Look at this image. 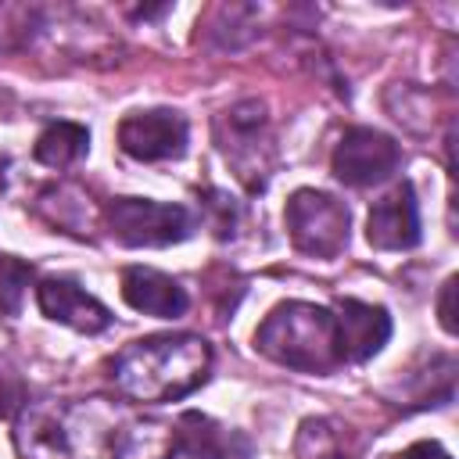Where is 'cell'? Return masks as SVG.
<instances>
[{
    "label": "cell",
    "instance_id": "6da1fadb",
    "mask_svg": "<svg viewBox=\"0 0 459 459\" xmlns=\"http://www.w3.org/2000/svg\"><path fill=\"white\" fill-rule=\"evenodd\" d=\"M133 437V416L108 398L25 402L14 423L22 459H126Z\"/></svg>",
    "mask_w": 459,
    "mask_h": 459
},
{
    "label": "cell",
    "instance_id": "7a4b0ae2",
    "mask_svg": "<svg viewBox=\"0 0 459 459\" xmlns=\"http://www.w3.org/2000/svg\"><path fill=\"white\" fill-rule=\"evenodd\" d=\"M212 373V344L197 333H154L126 344L111 362V380L129 402H179Z\"/></svg>",
    "mask_w": 459,
    "mask_h": 459
},
{
    "label": "cell",
    "instance_id": "3957f363",
    "mask_svg": "<svg viewBox=\"0 0 459 459\" xmlns=\"http://www.w3.org/2000/svg\"><path fill=\"white\" fill-rule=\"evenodd\" d=\"M255 348L298 373H333L344 366L333 308L312 301H283L276 305L262 326L255 330Z\"/></svg>",
    "mask_w": 459,
    "mask_h": 459
},
{
    "label": "cell",
    "instance_id": "277c9868",
    "mask_svg": "<svg viewBox=\"0 0 459 459\" xmlns=\"http://www.w3.org/2000/svg\"><path fill=\"white\" fill-rule=\"evenodd\" d=\"M283 219H287L290 244H294L301 255H312V258H337V255L348 247L351 215H348V204L337 201L333 194L301 186V190L290 194V201H287V208H283Z\"/></svg>",
    "mask_w": 459,
    "mask_h": 459
},
{
    "label": "cell",
    "instance_id": "5b68a950",
    "mask_svg": "<svg viewBox=\"0 0 459 459\" xmlns=\"http://www.w3.org/2000/svg\"><path fill=\"white\" fill-rule=\"evenodd\" d=\"M215 143L251 190L265 183L273 165V143H269V118L258 100H240L226 108L215 118Z\"/></svg>",
    "mask_w": 459,
    "mask_h": 459
},
{
    "label": "cell",
    "instance_id": "8992f818",
    "mask_svg": "<svg viewBox=\"0 0 459 459\" xmlns=\"http://www.w3.org/2000/svg\"><path fill=\"white\" fill-rule=\"evenodd\" d=\"M108 233L126 247H169L194 233V219L183 204H161L147 197H115L104 208Z\"/></svg>",
    "mask_w": 459,
    "mask_h": 459
},
{
    "label": "cell",
    "instance_id": "52a82bcc",
    "mask_svg": "<svg viewBox=\"0 0 459 459\" xmlns=\"http://www.w3.org/2000/svg\"><path fill=\"white\" fill-rule=\"evenodd\" d=\"M398 161H402V147L387 133L355 126L333 147L330 169L344 186H377L394 176Z\"/></svg>",
    "mask_w": 459,
    "mask_h": 459
},
{
    "label": "cell",
    "instance_id": "ba28073f",
    "mask_svg": "<svg viewBox=\"0 0 459 459\" xmlns=\"http://www.w3.org/2000/svg\"><path fill=\"white\" fill-rule=\"evenodd\" d=\"M186 118L169 108L133 111L118 126V147L136 161H169L186 151Z\"/></svg>",
    "mask_w": 459,
    "mask_h": 459
},
{
    "label": "cell",
    "instance_id": "9c48e42d",
    "mask_svg": "<svg viewBox=\"0 0 459 459\" xmlns=\"http://www.w3.org/2000/svg\"><path fill=\"white\" fill-rule=\"evenodd\" d=\"M366 240L377 251H409L420 244V208H416V190L409 179H402L391 194H384L369 208Z\"/></svg>",
    "mask_w": 459,
    "mask_h": 459
},
{
    "label": "cell",
    "instance_id": "30bf717a",
    "mask_svg": "<svg viewBox=\"0 0 459 459\" xmlns=\"http://www.w3.org/2000/svg\"><path fill=\"white\" fill-rule=\"evenodd\" d=\"M36 301H39V308H43L47 319H54L61 326H72L79 333H100V330L111 326V312L93 294H86L75 280H68V276H47V280H39Z\"/></svg>",
    "mask_w": 459,
    "mask_h": 459
},
{
    "label": "cell",
    "instance_id": "8fae6325",
    "mask_svg": "<svg viewBox=\"0 0 459 459\" xmlns=\"http://www.w3.org/2000/svg\"><path fill=\"white\" fill-rule=\"evenodd\" d=\"M337 319V341H341V359L344 362H366L373 359L387 337H391V316L380 305L341 298L333 308Z\"/></svg>",
    "mask_w": 459,
    "mask_h": 459
},
{
    "label": "cell",
    "instance_id": "7c38bea8",
    "mask_svg": "<svg viewBox=\"0 0 459 459\" xmlns=\"http://www.w3.org/2000/svg\"><path fill=\"white\" fill-rule=\"evenodd\" d=\"M122 298L129 308H136L143 316H158V319H179L190 305L186 290L172 276L147 269V265L122 269Z\"/></svg>",
    "mask_w": 459,
    "mask_h": 459
},
{
    "label": "cell",
    "instance_id": "4fadbf2b",
    "mask_svg": "<svg viewBox=\"0 0 459 459\" xmlns=\"http://www.w3.org/2000/svg\"><path fill=\"white\" fill-rule=\"evenodd\" d=\"M240 445L244 441L226 427H219L215 420L201 412H186L172 437V459H247V452L233 455V448Z\"/></svg>",
    "mask_w": 459,
    "mask_h": 459
},
{
    "label": "cell",
    "instance_id": "5bb4252c",
    "mask_svg": "<svg viewBox=\"0 0 459 459\" xmlns=\"http://www.w3.org/2000/svg\"><path fill=\"white\" fill-rule=\"evenodd\" d=\"M344 430H348V427H341L337 420L308 416V420L298 427L294 459H355L351 441H348Z\"/></svg>",
    "mask_w": 459,
    "mask_h": 459
},
{
    "label": "cell",
    "instance_id": "9a60e30c",
    "mask_svg": "<svg viewBox=\"0 0 459 459\" xmlns=\"http://www.w3.org/2000/svg\"><path fill=\"white\" fill-rule=\"evenodd\" d=\"M86 147H90L86 126H75V122H50V126L39 133L32 154H36V161H43V165H50V169H68L72 161H79V158L86 154Z\"/></svg>",
    "mask_w": 459,
    "mask_h": 459
},
{
    "label": "cell",
    "instance_id": "2e32d148",
    "mask_svg": "<svg viewBox=\"0 0 459 459\" xmlns=\"http://www.w3.org/2000/svg\"><path fill=\"white\" fill-rule=\"evenodd\" d=\"M29 276H32L29 265H22V262L0 255V316H14V312H18L22 294H25V287H29Z\"/></svg>",
    "mask_w": 459,
    "mask_h": 459
},
{
    "label": "cell",
    "instance_id": "e0dca14e",
    "mask_svg": "<svg viewBox=\"0 0 459 459\" xmlns=\"http://www.w3.org/2000/svg\"><path fill=\"white\" fill-rule=\"evenodd\" d=\"M22 405H25L22 377L14 373V366H11L7 359H0V420H4V416H14Z\"/></svg>",
    "mask_w": 459,
    "mask_h": 459
},
{
    "label": "cell",
    "instance_id": "ac0fdd59",
    "mask_svg": "<svg viewBox=\"0 0 459 459\" xmlns=\"http://www.w3.org/2000/svg\"><path fill=\"white\" fill-rule=\"evenodd\" d=\"M452 294H455V276H448L441 283V298H437V316H441V326L448 333H455V316H452Z\"/></svg>",
    "mask_w": 459,
    "mask_h": 459
},
{
    "label": "cell",
    "instance_id": "d6986e66",
    "mask_svg": "<svg viewBox=\"0 0 459 459\" xmlns=\"http://www.w3.org/2000/svg\"><path fill=\"white\" fill-rule=\"evenodd\" d=\"M394 459H452L437 441H416V445H409L405 452H398Z\"/></svg>",
    "mask_w": 459,
    "mask_h": 459
}]
</instances>
